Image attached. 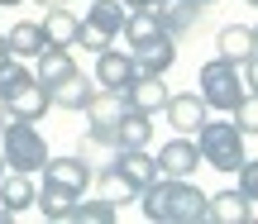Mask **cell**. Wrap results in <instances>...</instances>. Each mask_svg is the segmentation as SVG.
Returning <instances> with one entry per match:
<instances>
[{"label": "cell", "instance_id": "6da1fadb", "mask_svg": "<svg viewBox=\"0 0 258 224\" xmlns=\"http://www.w3.org/2000/svg\"><path fill=\"white\" fill-rule=\"evenodd\" d=\"M144 219L153 224H201L206 219V191L191 186V177H153L139 191Z\"/></svg>", "mask_w": 258, "mask_h": 224}, {"label": "cell", "instance_id": "7a4b0ae2", "mask_svg": "<svg viewBox=\"0 0 258 224\" xmlns=\"http://www.w3.org/2000/svg\"><path fill=\"white\" fill-rule=\"evenodd\" d=\"M0 105L10 110V120H34L38 124L48 115V86L38 81L24 62L10 57V62L0 67Z\"/></svg>", "mask_w": 258, "mask_h": 224}, {"label": "cell", "instance_id": "3957f363", "mask_svg": "<svg viewBox=\"0 0 258 224\" xmlns=\"http://www.w3.org/2000/svg\"><path fill=\"white\" fill-rule=\"evenodd\" d=\"M0 158H5L10 172H29L34 177L48 162V139L38 134L34 120H5L0 124Z\"/></svg>", "mask_w": 258, "mask_h": 224}, {"label": "cell", "instance_id": "277c9868", "mask_svg": "<svg viewBox=\"0 0 258 224\" xmlns=\"http://www.w3.org/2000/svg\"><path fill=\"white\" fill-rule=\"evenodd\" d=\"M244 134L234 129L230 120H211L206 115L201 129H196V148H201V162H211L215 172H234L244 158H249V148H244Z\"/></svg>", "mask_w": 258, "mask_h": 224}, {"label": "cell", "instance_id": "5b68a950", "mask_svg": "<svg viewBox=\"0 0 258 224\" xmlns=\"http://www.w3.org/2000/svg\"><path fill=\"white\" fill-rule=\"evenodd\" d=\"M196 86H201L196 95L206 100V110H225V115H230L244 95H253L249 86L239 81V62H230V57H211V62H201Z\"/></svg>", "mask_w": 258, "mask_h": 224}, {"label": "cell", "instance_id": "8992f818", "mask_svg": "<svg viewBox=\"0 0 258 224\" xmlns=\"http://www.w3.org/2000/svg\"><path fill=\"white\" fill-rule=\"evenodd\" d=\"M172 62H177V38L172 34H158V38H148V43L129 48V67H134V76H167Z\"/></svg>", "mask_w": 258, "mask_h": 224}, {"label": "cell", "instance_id": "52a82bcc", "mask_svg": "<svg viewBox=\"0 0 258 224\" xmlns=\"http://www.w3.org/2000/svg\"><path fill=\"white\" fill-rule=\"evenodd\" d=\"M110 172L139 196V191L158 177V158H153L148 148H115V153H110Z\"/></svg>", "mask_w": 258, "mask_h": 224}, {"label": "cell", "instance_id": "ba28073f", "mask_svg": "<svg viewBox=\"0 0 258 224\" xmlns=\"http://www.w3.org/2000/svg\"><path fill=\"white\" fill-rule=\"evenodd\" d=\"M201 172V148H196L191 134H177L163 143L158 153V177H196Z\"/></svg>", "mask_w": 258, "mask_h": 224}, {"label": "cell", "instance_id": "9c48e42d", "mask_svg": "<svg viewBox=\"0 0 258 224\" xmlns=\"http://www.w3.org/2000/svg\"><path fill=\"white\" fill-rule=\"evenodd\" d=\"M38 172H43V181H53V186L72 191V196H86V186L96 181V167H91L86 158H48Z\"/></svg>", "mask_w": 258, "mask_h": 224}, {"label": "cell", "instance_id": "30bf717a", "mask_svg": "<svg viewBox=\"0 0 258 224\" xmlns=\"http://www.w3.org/2000/svg\"><path fill=\"white\" fill-rule=\"evenodd\" d=\"M163 115H167V124H172L177 134H196V129H201V120H206L211 110H206V100H201L196 91H177V95L167 91Z\"/></svg>", "mask_w": 258, "mask_h": 224}, {"label": "cell", "instance_id": "8fae6325", "mask_svg": "<svg viewBox=\"0 0 258 224\" xmlns=\"http://www.w3.org/2000/svg\"><path fill=\"white\" fill-rule=\"evenodd\" d=\"M201 0H153V15H158V24H163V34H172V38H186L196 29V19H201Z\"/></svg>", "mask_w": 258, "mask_h": 224}, {"label": "cell", "instance_id": "7c38bea8", "mask_svg": "<svg viewBox=\"0 0 258 224\" xmlns=\"http://www.w3.org/2000/svg\"><path fill=\"white\" fill-rule=\"evenodd\" d=\"M206 219H211V224H253V200L244 196V191L206 196Z\"/></svg>", "mask_w": 258, "mask_h": 224}, {"label": "cell", "instance_id": "4fadbf2b", "mask_svg": "<svg viewBox=\"0 0 258 224\" xmlns=\"http://www.w3.org/2000/svg\"><path fill=\"white\" fill-rule=\"evenodd\" d=\"M120 95H124L129 110L158 115V110H163V100H167V86H163V76H129V81L120 86Z\"/></svg>", "mask_w": 258, "mask_h": 224}, {"label": "cell", "instance_id": "5bb4252c", "mask_svg": "<svg viewBox=\"0 0 258 224\" xmlns=\"http://www.w3.org/2000/svg\"><path fill=\"white\" fill-rule=\"evenodd\" d=\"M215 48L230 62H244V57H258V34H253V24H225L215 34Z\"/></svg>", "mask_w": 258, "mask_h": 224}, {"label": "cell", "instance_id": "9a60e30c", "mask_svg": "<svg viewBox=\"0 0 258 224\" xmlns=\"http://www.w3.org/2000/svg\"><path fill=\"white\" fill-rule=\"evenodd\" d=\"M34 177H29V172H0V205L10 210V215H19V210H29L34 205Z\"/></svg>", "mask_w": 258, "mask_h": 224}, {"label": "cell", "instance_id": "2e32d148", "mask_svg": "<svg viewBox=\"0 0 258 224\" xmlns=\"http://www.w3.org/2000/svg\"><path fill=\"white\" fill-rule=\"evenodd\" d=\"M77 72V57H72V48H57V43H48L43 53H38V67H34V76L43 86H57V81H67V76Z\"/></svg>", "mask_w": 258, "mask_h": 224}, {"label": "cell", "instance_id": "e0dca14e", "mask_svg": "<svg viewBox=\"0 0 258 224\" xmlns=\"http://www.w3.org/2000/svg\"><path fill=\"white\" fill-rule=\"evenodd\" d=\"M120 24H124V5H120V0H91V5H86L82 29H91V34H101V38H110V43H115Z\"/></svg>", "mask_w": 258, "mask_h": 224}, {"label": "cell", "instance_id": "ac0fdd59", "mask_svg": "<svg viewBox=\"0 0 258 224\" xmlns=\"http://www.w3.org/2000/svg\"><path fill=\"white\" fill-rule=\"evenodd\" d=\"M115 139H120V148H148L153 143V115L124 105V115L115 120Z\"/></svg>", "mask_w": 258, "mask_h": 224}, {"label": "cell", "instance_id": "d6986e66", "mask_svg": "<svg viewBox=\"0 0 258 224\" xmlns=\"http://www.w3.org/2000/svg\"><path fill=\"white\" fill-rule=\"evenodd\" d=\"M129 76H134V67H129V53H124V48H101V53H96V86L120 91Z\"/></svg>", "mask_w": 258, "mask_h": 224}, {"label": "cell", "instance_id": "ffe728a7", "mask_svg": "<svg viewBox=\"0 0 258 224\" xmlns=\"http://www.w3.org/2000/svg\"><path fill=\"white\" fill-rule=\"evenodd\" d=\"M38 29H43V38H48V43L72 48V43H77V29H82V19H77L67 5H53L43 19H38Z\"/></svg>", "mask_w": 258, "mask_h": 224}, {"label": "cell", "instance_id": "44dd1931", "mask_svg": "<svg viewBox=\"0 0 258 224\" xmlns=\"http://www.w3.org/2000/svg\"><path fill=\"white\" fill-rule=\"evenodd\" d=\"M91 91H96V86L86 81L82 72H72L67 81L48 86V105H57V110H86V100H91Z\"/></svg>", "mask_w": 258, "mask_h": 224}, {"label": "cell", "instance_id": "7402d4cb", "mask_svg": "<svg viewBox=\"0 0 258 224\" xmlns=\"http://www.w3.org/2000/svg\"><path fill=\"white\" fill-rule=\"evenodd\" d=\"M67 219H72V224H115V219H120V205H115L110 196H96V200L77 196L72 210H67Z\"/></svg>", "mask_w": 258, "mask_h": 224}, {"label": "cell", "instance_id": "603a6c76", "mask_svg": "<svg viewBox=\"0 0 258 224\" xmlns=\"http://www.w3.org/2000/svg\"><path fill=\"white\" fill-rule=\"evenodd\" d=\"M120 34H124V43H129V48H134V43H148V38H158V34H163V24H158L153 5L124 10V24H120Z\"/></svg>", "mask_w": 258, "mask_h": 224}, {"label": "cell", "instance_id": "cb8c5ba5", "mask_svg": "<svg viewBox=\"0 0 258 224\" xmlns=\"http://www.w3.org/2000/svg\"><path fill=\"white\" fill-rule=\"evenodd\" d=\"M120 115H124V95L110 91V86H96L91 100H86V120H96V124H115Z\"/></svg>", "mask_w": 258, "mask_h": 224}, {"label": "cell", "instance_id": "d4e9b609", "mask_svg": "<svg viewBox=\"0 0 258 224\" xmlns=\"http://www.w3.org/2000/svg\"><path fill=\"white\" fill-rule=\"evenodd\" d=\"M5 43H10V53H15V57H38L48 48V38H43V29H38L34 19H24V24H15L5 34Z\"/></svg>", "mask_w": 258, "mask_h": 224}, {"label": "cell", "instance_id": "484cf974", "mask_svg": "<svg viewBox=\"0 0 258 224\" xmlns=\"http://www.w3.org/2000/svg\"><path fill=\"white\" fill-rule=\"evenodd\" d=\"M72 191H62V186H53V181H43V186L34 191V205H38V215L43 219H67V210H72Z\"/></svg>", "mask_w": 258, "mask_h": 224}, {"label": "cell", "instance_id": "4316f807", "mask_svg": "<svg viewBox=\"0 0 258 224\" xmlns=\"http://www.w3.org/2000/svg\"><path fill=\"white\" fill-rule=\"evenodd\" d=\"M230 124L244 134V139H253V134H258V95H244V100L234 105V110H230Z\"/></svg>", "mask_w": 258, "mask_h": 224}, {"label": "cell", "instance_id": "83f0119b", "mask_svg": "<svg viewBox=\"0 0 258 224\" xmlns=\"http://www.w3.org/2000/svg\"><path fill=\"white\" fill-rule=\"evenodd\" d=\"M96 181H101V191H105V196L115 200V205H120V200H134V191H129V186H124L120 177H115L110 167H105V172H96Z\"/></svg>", "mask_w": 258, "mask_h": 224}, {"label": "cell", "instance_id": "f1b7e54d", "mask_svg": "<svg viewBox=\"0 0 258 224\" xmlns=\"http://www.w3.org/2000/svg\"><path fill=\"white\" fill-rule=\"evenodd\" d=\"M234 172H239V186H234V191H244L249 200H258V162H253V158H244Z\"/></svg>", "mask_w": 258, "mask_h": 224}, {"label": "cell", "instance_id": "f546056e", "mask_svg": "<svg viewBox=\"0 0 258 224\" xmlns=\"http://www.w3.org/2000/svg\"><path fill=\"white\" fill-rule=\"evenodd\" d=\"M10 57H15V53H10V43H5V34H0V67H5Z\"/></svg>", "mask_w": 258, "mask_h": 224}, {"label": "cell", "instance_id": "4dcf8cb0", "mask_svg": "<svg viewBox=\"0 0 258 224\" xmlns=\"http://www.w3.org/2000/svg\"><path fill=\"white\" fill-rule=\"evenodd\" d=\"M38 10H53V5H67V0H34Z\"/></svg>", "mask_w": 258, "mask_h": 224}, {"label": "cell", "instance_id": "1f68e13d", "mask_svg": "<svg viewBox=\"0 0 258 224\" xmlns=\"http://www.w3.org/2000/svg\"><path fill=\"white\" fill-rule=\"evenodd\" d=\"M124 10H139V5H153V0H120Z\"/></svg>", "mask_w": 258, "mask_h": 224}, {"label": "cell", "instance_id": "d6a6232c", "mask_svg": "<svg viewBox=\"0 0 258 224\" xmlns=\"http://www.w3.org/2000/svg\"><path fill=\"white\" fill-rule=\"evenodd\" d=\"M15 5H24V0H0V10H15Z\"/></svg>", "mask_w": 258, "mask_h": 224}, {"label": "cell", "instance_id": "836d02e7", "mask_svg": "<svg viewBox=\"0 0 258 224\" xmlns=\"http://www.w3.org/2000/svg\"><path fill=\"white\" fill-rule=\"evenodd\" d=\"M10 219H15V215H10V210H5V205H0V224H10Z\"/></svg>", "mask_w": 258, "mask_h": 224}, {"label": "cell", "instance_id": "e575fe53", "mask_svg": "<svg viewBox=\"0 0 258 224\" xmlns=\"http://www.w3.org/2000/svg\"><path fill=\"white\" fill-rule=\"evenodd\" d=\"M5 120H10V110H5V105H0V124H5Z\"/></svg>", "mask_w": 258, "mask_h": 224}, {"label": "cell", "instance_id": "d590c367", "mask_svg": "<svg viewBox=\"0 0 258 224\" xmlns=\"http://www.w3.org/2000/svg\"><path fill=\"white\" fill-rule=\"evenodd\" d=\"M244 5H258V0H244Z\"/></svg>", "mask_w": 258, "mask_h": 224}, {"label": "cell", "instance_id": "8d00e7d4", "mask_svg": "<svg viewBox=\"0 0 258 224\" xmlns=\"http://www.w3.org/2000/svg\"><path fill=\"white\" fill-rule=\"evenodd\" d=\"M201 5H215V0H201Z\"/></svg>", "mask_w": 258, "mask_h": 224}, {"label": "cell", "instance_id": "74e56055", "mask_svg": "<svg viewBox=\"0 0 258 224\" xmlns=\"http://www.w3.org/2000/svg\"><path fill=\"white\" fill-rule=\"evenodd\" d=\"M0 172H5V158H0Z\"/></svg>", "mask_w": 258, "mask_h": 224}]
</instances>
